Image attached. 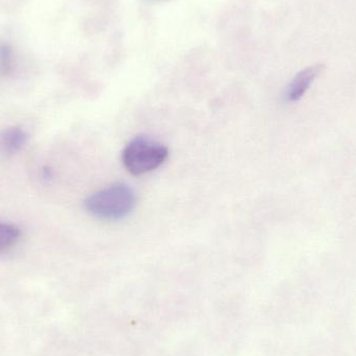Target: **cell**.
Listing matches in <instances>:
<instances>
[{"instance_id":"obj_5","label":"cell","mask_w":356,"mask_h":356,"mask_svg":"<svg viewBox=\"0 0 356 356\" xmlns=\"http://www.w3.org/2000/svg\"><path fill=\"white\" fill-rule=\"evenodd\" d=\"M15 69V54L8 44H0V77L12 74Z\"/></svg>"},{"instance_id":"obj_1","label":"cell","mask_w":356,"mask_h":356,"mask_svg":"<svg viewBox=\"0 0 356 356\" xmlns=\"http://www.w3.org/2000/svg\"><path fill=\"white\" fill-rule=\"evenodd\" d=\"M83 205L93 217L116 221L133 213L137 207V195L127 184H114L90 195Z\"/></svg>"},{"instance_id":"obj_4","label":"cell","mask_w":356,"mask_h":356,"mask_svg":"<svg viewBox=\"0 0 356 356\" xmlns=\"http://www.w3.org/2000/svg\"><path fill=\"white\" fill-rule=\"evenodd\" d=\"M29 136L21 127H8L0 131V154L12 156L20 152L27 143Z\"/></svg>"},{"instance_id":"obj_3","label":"cell","mask_w":356,"mask_h":356,"mask_svg":"<svg viewBox=\"0 0 356 356\" xmlns=\"http://www.w3.org/2000/svg\"><path fill=\"white\" fill-rule=\"evenodd\" d=\"M323 69V65H314L297 73L296 76L293 79L286 89V99L290 102H298L301 99Z\"/></svg>"},{"instance_id":"obj_2","label":"cell","mask_w":356,"mask_h":356,"mask_svg":"<svg viewBox=\"0 0 356 356\" xmlns=\"http://www.w3.org/2000/svg\"><path fill=\"white\" fill-rule=\"evenodd\" d=\"M169 156L166 146L148 137H136L122 154L123 165L131 175L140 177L160 168Z\"/></svg>"}]
</instances>
